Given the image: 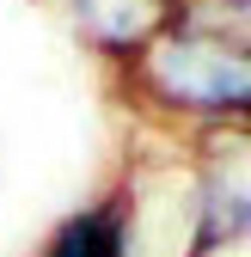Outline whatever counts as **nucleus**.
Listing matches in <instances>:
<instances>
[{
	"mask_svg": "<svg viewBox=\"0 0 251 257\" xmlns=\"http://www.w3.org/2000/svg\"><path fill=\"white\" fill-rule=\"evenodd\" d=\"M116 74L184 141L251 122V0H172L166 31Z\"/></svg>",
	"mask_w": 251,
	"mask_h": 257,
	"instance_id": "1",
	"label": "nucleus"
},
{
	"mask_svg": "<svg viewBox=\"0 0 251 257\" xmlns=\"http://www.w3.org/2000/svg\"><path fill=\"white\" fill-rule=\"evenodd\" d=\"M190 178H196V251L251 245V122L196 135Z\"/></svg>",
	"mask_w": 251,
	"mask_h": 257,
	"instance_id": "2",
	"label": "nucleus"
},
{
	"mask_svg": "<svg viewBox=\"0 0 251 257\" xmlns=\"http://www.w3.org/2000/svg\"><path fill=\"white\" fill-rule=\"evenodd\" d=\"M68 19L86 37V49H98L110 68H129L166 31L172 0H68Z\"/></svg>",
	"mask_w": 251,
	"mask_h": 257,
	"instance_id": "3",
	"label": "nucleus"
},
{
	"mask_svg": "<svg viewBox=\"0 0 251 257\" xmlns=\"http://www.w3.org/2000/svg\"><path fill=\"white\" fill-rule=\"evenodd\" d=\"M37 257H135L122 196H116V190H104L98 202H86V208H74L68 220H55V233L43 239Z\"/></svg>",
	"mask_w": 251,
	"mask_h": 257,
	"instance_id": "4",
	"label": "nucleus"
}]
</instances>
